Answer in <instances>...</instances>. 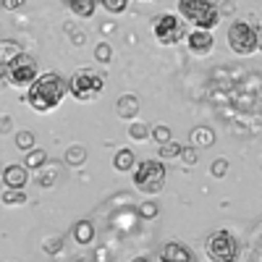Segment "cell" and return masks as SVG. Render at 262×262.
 I'll return each mask as SVG.
<instances>
[{"label":"cell","instance_id":"6da1fadb","mask_svg":"<svg viewBox=\"0 0 262 262\" xmlns=\"http://www.w3.org/2000/svg\"><path fill=\"white\" fill-rule=\"evenodd\" d=\"M66 92H69V81H66L60 74L50 71V74H42L37 76L32 84H29V105H32V111L37 113H50L55 111V107L63 102Z\"/></svg>","mask_w":262,"mask_h":262},{"label":"cell","instance_id":"7a4b0ae2","mask_svg":"<svg viewBox=\"0 0 262 262\" xmlns=\"http://www.w3.org/2000/svg\"><path fill=\"white\" fill-rule=\"evenodd\" d=\"M179 16L196 29H215L221 21V0H179Z\"/></svg>","mask_w":262,"mask_h":262},{"label":"cell","instance_id":"3957f363","mask_svg":"<svg viewBox=\"0 0 262 262\" xmlns=\"http://www.w3.org/2000/svg\"><path fill=\"white\" fill-rule=\"evenodd\" d=\"M165 176H168V170L160 160H142L134 170V184L144 194H158L165 186Z\"/></svg>","mask_w":262,"mask_h":262},{"label":"cell","instance_id":"277c9868","mask_svg":"<svg viewBox=\"0 0 262 262\" xmlns=\"http://www.w3.org/2000/svg\"><path fill=\"white\" fill-rule=\"evenodd\" d=\"M152 34L160 45H176L186 37V21L179 13H160L152 21Z\"/></svg>","mask_w":262,"mask_h":262},{"label":"cell","instance_id":"5b68a950","mask_svg":"<svg viewBox=\"0 0 262 262\" xmlns=\"http://www.w3.org/2000/svg\"><path fill=\"white\" fill-rule=\"evenodd\" d=\"M228 48L236 55H252L259 50V37L257 29L249 24V21H233L228 27Z\"/></svg>","mask_w":262,"mask_h":262},{"label":"cell","instance_id":"8992f818","mask_svg":"<svg viewBox=\"0 0 262 262\" xmlns=\"http://www.w3.org/2000/svg\"><path fill=\"white\" fill-rule=\"evenodd\" d=\"M105 90V79L97 74V71H90V69H84V71H76L71 79H69V92L76 97V100H95L100 97Z\"/></svg>","mask_w":262,"mask_h":262},{"label":"cell","instance_id":"52a82bcc","mask_svg":"<svg viewBox=\"0 0 262 262\" xmlns=\"http://www.w3.org/2000/svg\"><path fill=\"white\" fill-rule=\"evenodd\" d=\"M37 76H39L37 60H34L29 53L21 50L18 55H13V58L8 60V79H11V84H16V86H29Z\"/></svg>","mask_w":262,"mask_h":262},{"label":"cell","instance_id":"ba28073f","mask_svg":"<svg viewBox=\"0 0 262 262\" xmlns=\"http://www.w3.org/2000/svg\"><path fill=\"white\" fill-rule=\"evenodd\" d=\"M207 254L215 262H236V257H238V242L231 236V231L221 228V231H215L207 238Z\"/></svg>","mask_w":262,"mask_h":262},{"label":"cell","instance_id":"9c48e42d","mask_svg":"<svg viewBox=\"0 0 262 262\" xmlns=\"http://www.w3.org/2000/svg\"><path fill=\"white\" fill-rule=\"evenodd\" d=\"M186 45H189V50L196 53V55H207V53H212V48H215V39H212V34H210L207 29H194V32H189V37H186Z\"/></svg>","mask_w":262,"mask_h":262},{"label":"cell","instance_id":"30bf717a","mask_svg":"<svg viewBox=\"0 0 262 262\" xmlns=\"http://www.w3.org/2000/svg\"><path fill=\"white\" fill-rule=\"evenodd\" d=\"M194 254L189 247H184L181 242H168L160 249V262H191Z\"/></svg>","mask_w":262,"mask_h":262},{"label":"cell","instance_id":"8fae6325","mask_svg":"<svg viewBox=\"0 0 262 262\" xmlns=\"http://www.w3.org/2000/svg\"><path fill=\"white\" fill-rule=\"evenodd\" d=\"M3 181L8 189H24L29 181V168L27 165H8L3 170Z\"/></svg>","mask_w":262,"mask_h":262},{"label":"cell","instance_id":"7c38bea8","mask_svg":"<svg viewBox=\"0 0 262 262\" xmlns=\"http://www.w3.org/2000/svg\"><path fill=\"white\" fill-rule=\"evenodd\" d=\"M116 113H118L121 118H134V116L139 113V100H137L134 95H123V97H118Z\"/></svg>","mask_w":262,"mask_h":262},{"label":"cell","instance_id":"4fadbf2b","mask_svg":"<svg viewBox=\"0 0 262 262\" xmlns=\"http://www.w3.org/2000/svg\"><path fill=\"white\" fill-rule=\"evenodd\" d=\"M74 238L79 244H92L95 242V226L90 223V221H79L76 226H74Z\"/></svg>","mask_w":262,"mask_h":262},{"label":"cell","instance_id":"5bb4252c","mask_svg":"<svg viewBox=\"0 0 262 262\" xmlns=\"http://www.w3.org/2000/svg\"><path fill=\"white\" fill-rule=\"evenodd\" d=\"M113 165H116V170H121V173H126V170H131V168H137L134 152H131V149H118L116 158H113Z\"/></svg>","mask_w":262,"mask_h":262},{"label":"cell","instance_id":"9a60e30c","mask_svg":"<svg viewBox=\"0 0 262 262\" xmlns=\"http://www.w3.org/2000/svg\"><path fill=\"white\" fill-rule=\"evenodd\" d=\"M212 142H215V134H212L210 126H196L191 131V144L194 147H210Z\"/></svg>","mask_w":262,"mask_h":262},{"label":"cell","instance_id":"2e32d148","mask_svg":"<svg viewBox=\"0 0 262 262\" xmlns=\"http://www.w3.org/2000/svg\"><path fill=\"white\" fill-rule=\"evenodd\" d=\"M69 3V8L79 16V18H90L95 13V6H97V0H66Z\"/></svg>","mask_w":262,"mask_h":262},{"label":"cell","instance_id":"e0dca14e","mask_svg":"<svg viewBox=\"0 0 262 262\" xmlns=\"http://www.w3.org/2000/svg\"><path fill=\"white\" fill-rule=\"evenodd\" d=\"M58 173H60V168H58V165H48V168H42V170L37 173V184H39L42 189H50V186L58 181Z\"/></svg>","mask_w":262,"mask_h":262},{"label":"cell","instance_id":"ac0fdd59","mask_svg":"<svg viewBox=\"0 0 262 262\" xmlns=\"http://www.w3.org/2000/svg\"><path fill=\"white\" fill-rule=\"evenodd\" d=\"M45 163H48L45 149H29V152H27V160H24V165H27V168L37 170V168H42Z\"/></svg>","mask_w":262,"mask_h":262},{"label":"cell","instance_id":"d6986e66","mask_svg":"<svg viewBox=\"0 0 262 262\" xmlns=\"http://www.w3.org/2000/svg\"><path fill=\"white\" fill-rule=\"evenodd\" d=\"M21 53V48L16 45V42H11V39H6V42H0V63H8L13 55H18Z\"/></svg>","mask_w":262,"mask_h":262},{"label":"cell","instance_id":"ffe728a7","mask_svg":"<svg viewBox=\"0 0 262 262\" xmlns=\"http://www.w3.org/2000/svg\"><path fill=\"white\" fill-rule=\"evenodd\" d=\"M84 160H86V149L79 147V144H74L69 152H66V163H69V165H81Z\"/></svg>","mask_w":262,"mask_h":262},{"label":"cell","instance_id":"44dd1931","mask_svg":"<svg viewBox=\"0 0 262 262\" xmlns=\"http://www.w3.org/2000/svg\"><path fill=\"white\" fill-rule=\"evenodd\" d=\"M27 202V194L21 189H6L3 191V205H24Z\"/></svg>","mask_w":262,"mask_h":262},{"label":"cell","instance_id":"7402d4cb","mask_svg":"<svg viewBox=\"0 0 262 262\" xmlns=\"http://www.w3.org/2000/svg\"><path fill=\"white\" fill-rule=\"evenodd\" d=\"M128 134H131V139H134V142H144L152 134V128L147 123H134V126H128Z\"/></svg>","mask_w":262,"mask_h":262},{"label":"cell","instance_id":"603a6c76","mask_svg":"<svg viewBox=\"0 0 262 262\" xmlns=\"http://www.w3.org/2000/svg\"><path fill=\"white\" fill-rule=\"evenodd\" d=\"M16 147L24 149V152L34 149V134H32V131H18V134H16Z\"/></svg>","mask_w":262,"mask_h":262},{"label":"cell","instance_id":"cb8c5ba5","mask_svg":"<svg viewBox=\"0 0 262 262\" xmlns=\"http://www.w3.org/2000/svg\"><path fill=\"white\" fill-rule=\"evenodd\" d=\"M176 155H181V144L179 142H165V144H160V158L163 160H170V158H176Z\"/></svg>","mask_w":262,"mask_h":262},{"label":"cell","instance_id":"d4e9b609","mask_svg":"<svg viewBox=\"0 0 262 262\" xmlns=\"http://www.w3.org/2000/svg\"><path fill=\"white\" fill-rule=\"evenodd\" d=\"M100 6H105V11H111V13H123L126 6H128V0H97Z\"/></svg>","mask_w":262,"mask_h":262},{"label":"cell","instance_id":"484cf974","mask_svg":"<svg viewBox=\"0 0 262 262\" xmlns=\"http://www.w3.org/2000/svg\"><path fill=\"white\" fill-rule=\"evenodd\" d=\"M95 58H97V63H107L113 58V50H111V45L107 42H100V45L95 48Z\"/></svg>","mask_w":262,"mask_h":262},{"label":"cell","instance_id":"4316f807","mask_svg":"<svg viewBox=\"0 0 262 262\" xmlns=\"http://www.w3.org/2000/svg\"><path fill=\"white\" fill-rule=\"evenodd\" d=\"M152 137H155L158 144L170 142V126H155V128H152Z\"/></svg>","mask_w":262,"mask_h":262},{"label":"cell","instance_id":"83f0119b","mask_svg":"<svg viewBox=\"0 0 262 262\" xmlns=\"http://www.w3.org/2000/svg\"><path fill=\"white\" fill-rule=\"evenodd\" d=\"M210 173H212L215 179H223L226 173H228V163H226L223 158H221V160H215V163H212V168H210Z\"/></svg>","mask_w":262,"mask_h":262},{"label":"cell","instance_id":"f1b7e54d","mask_svg":"<svg viewBox=\"0 0 262 262\" xmlns=\"http://www.w3.org/2000/svg\"><path fill=\"white\" fill-rule=\"evenodd\" d=\"M139 215H142V217H158V205H155V202L139 205Z\"/></svg>","mask_w":262,"mask_h":262},{"label":"cell","instance_id":"f546056e","mask_svg":"<svg viewBox=\"0 0 262 262\" xmlns=\"http://www.w3.org/2000/svg\"><path fill=\"white\" fill-rule=\"evenodd\" d=\"M181 160L186 165H194L196 163V149L194 147H181Z\"/></svg>","mask_w":262,"mask_h":262},{"label":"cell","instance_id":"4dcf8cb0","mask_svg":"<svg viewBox=\"0 0 262 262\" xmlns=\"http://www.w3.org/2000/svg\"><path fill=\"white\" fill-rule=\"evenodd\" d=\"M21 6H24V0H3V8H8V11H16Z\"/></svg>","mask_w":262,"mask_h":262},{"label":"cell","instance_id":"1f68e13d","mask_svg":"<svg viewBox=\"0 0 262 262\" xmlns=\"http://www.w3.org/2000/svg\"><path fill=\"white\" fill-rule=\"evenodd\" d=\"M8 76V63H0V79Z\"/></svg>","mask_w":262,"mask_h":262},{"label":"cell","instance_id":"d6a6232c","mask_svg":"<svg viewBox=\"0 0 262 262\" xmlns=\"http://www.w3.org/2000/svg\"><path fill=\"white\" fill-rule=\"evenodd\" d=\"M131 262H147V257H137V259H131Z\"/></svg>","mask_w":262,"mask_h":262},{"label":"cell","instance_id":"836d02e7","mask_svg":"<svg viewBox=\"0 0 262 262\" xmlns=\"http://www.w3.org/2000/svg\"><path fill=\"white\" fill-rule=\"evenodd\" d=\"M74 262H90V259H84V257H81V259H74Z\"/></svg>","mask_w":262,"mask_h":262},{"label":"cell","instance_id":"e575fe53","mask_svg":"<svg viewBox=\"0 0 262 262\" xmlns=\"http://www.w3.org/2000/svg\"><path fill=\"white\" fill-rule=\"evenodd\" d=\"M147 3H152V0H147Z\"/></svg>","mask_w":262,"mask_h":262}]
</instances>
